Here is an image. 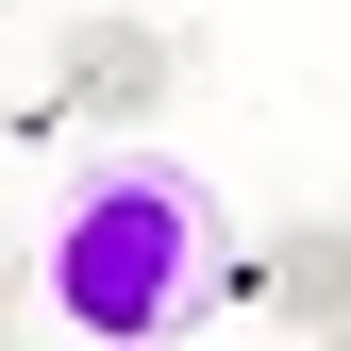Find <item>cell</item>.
<instances>
[{
	"mask_svg": "<svg viewBox=\"0 0 351 351\" xmlns=\"http://www.w3.org/2000/svg\"><path fill=\"white\" fill-rule=\"evenodd\" d=\"M201 268H217V201L184 184L167 151H117L101 184H67L51 217V318L84 351H151L201 318Z\"/></svg>",
	"mask_w": 351,
	"mask_h": 351,
	"instance_id": "obj_1",
	"label": "cell"
},
{
	"mask_svg": "<svg viewBox=\"0 0 351 351\" xmlns=\"http://www.w3.org/2000/svg\"><path fill=\"white\" fill-rule=\"evenodd\" d=\"M51 84H67V117H151V101H167V34H151V17H84Z\"/></svg>",
	"mask_w": 351,
	"mask_h": 351,
	"instance_id": "obj_2",
	"label": "cell"
},
{
	"mask_svg": "<svg viewBox=\"0 0 351 351\" xmlns=\"http://www.w3.org/2000/svg\"><path fill=\"white\" fill-rule=\"evenodd\" d=\"M268 268H285V301H301L318 335H351V234H335V217H301V234L268 251Z\"/></svg>",
	"mask_w": 351,
	"mask_h": 351,
	"instance_id": "obj_3",
	"label": "cell"
},
{
	"mask_svg": "<svg viewBox=\"0 0 351 351\" xmlns=\"http://www.w3.org/2000/svg\"><path fill=\"white\" fill-rule=\"evenodd\" d=\"M0 301H17V285H0Z\"/></svg>",
	"mask_w": 351,
	"mask_h": 351,
	"instance_id": "obj_4",
	"label": "cell"
}]
</instances>
